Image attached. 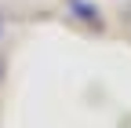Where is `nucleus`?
<instances>
[{
	"label": "nucleus",
	"mask_w": 131,
	"mask_h": 128,
	"mask_svg": "<svg viewBox=\"0 0 131 128\" xmlns=\"http://www.w3.org/2000/svg\"><path fill=\"white\" fill-rule=\"evenodd\" d=\"M0 29H4V22H0Z\"/></svg>",
	"instance_id": "nucleus-1"
}]
</instances>
